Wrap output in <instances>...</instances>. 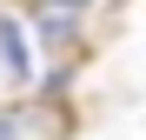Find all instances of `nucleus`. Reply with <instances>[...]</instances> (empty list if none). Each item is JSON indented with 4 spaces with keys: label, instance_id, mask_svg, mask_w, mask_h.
<instances>
[{
    "label": "nucleus",
    "instance_id": "obj_3",
    "mask_svg": "<svg viewBox=\"0 0 146 140\" xmlns=\"http://www.w3.org/2000/svg\"><path fill=\"white\" fill-rule=\"evenodd\" d=\"M33 7H60V13H86L93 0H33Z\"/></svg>",
    "mask_w": 146,
    "mask_h": 140
},
{
    "label": "nucleus",
    "instance_id": "obj_2",
    "mask_svg": "<svg viewBox=\"0 0 146 140\" xmlns=\"http://www.w3.org/2000/svg\"><path fill=\"white\" fill-rule=\"evenodd\" d=\"M73 33H80V13H60V7H40V47H53V54H66Z\"/></svg>",
    "mask_w": 146,
    "mask_h": 140
},
{
    "label": "nucleus",
    "instance_id": "obj_4",
    "mask_svg": "<svg viewBox=\"0 0 146 140\" xmlns=\"http://www.w3.org/2000/svg\"><path fill=\"white\" fill-rule=\"evenodd\" d=\"M0 140H20V120H13L7 107H0Z\"/></svg>",
    "mask_w": 146,
    "mask_h": 140
},
{
    "label": "nucleus",
    "instance_id": "obj_1",
    "mask_svg": "<svg viewBox=\"0 0 146 140\" xmlns=\"http://www.w3.org/2000/svg\"><path fill=\"white\" fill-rule=\"evenodd\" d=\"M0 74H7V80H27V74H33L27 33H20V20H7V13H0Z\"/></svg>",
    "mask_w": 146,
    "mask_h": 140
}]
</instances>
